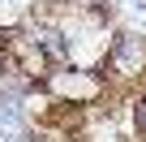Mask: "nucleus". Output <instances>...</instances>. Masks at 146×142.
<instances>
[{"mask_svg": "<svg viewBox=\"0 0 146 142\" xmlns=\"http://www.w3.org/2000/svg\"><path fill=\"white\" fill-rule=\"evenodd\" d=\"M112 78L103 69H78V65H64V69H52L43 78V91L52 99V108H99L108 95H112Z\"/></svg>", "mask_w": 146, "mask_h": 142, "instance_id": "nucleus-1", "label": "nucleus"}, {"mask_svg": "<svg viewBox=\"0 0 146 142\" xmlns=\"http://www.w3.org/2000/svg\"><path fill=\"white\" fill-rule=\"evenodd\" d=\"M103 73L120 86H142L146 82V35L137 30H112V43H108V60H103Z\"/></svg>", "mask_w": 146, "mask_h": 142, "instance_id": "nucleus-2", "label": "nucleus"}, {"mask_svg": "<svg viewBox=\"0 0 146 142\" xmlns=\"http://www.w3.org/2000/svg\"><path fill=\"white\" fill-rule=\"evenodd\" d=\"M125 129L137 142H146V86H137V91L125 95Z\"/></svg>", "mask_w": 146, "mask_h": 142, "instance_id": "nucleus-3", "label": "nucleus"}]
</instances>
